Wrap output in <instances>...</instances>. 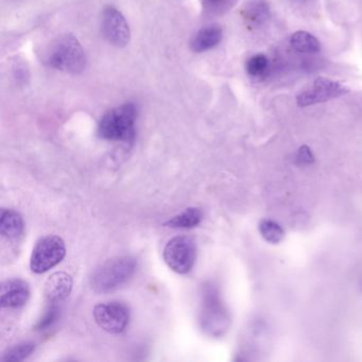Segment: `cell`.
Returning <instances> with one entry per match:
<instances>
[{
  "label": "cell",
  "instance_id": "obj_16",
  "mask_svg": "<svg viewBox=\"0 0 362 362\" xmlns=\"http://www.w3.org/2000/svg\"><path fill=\"white\" fill-rule=\"evenodd\" d=\"M202 211L196 207H189L179 215L165 222L164 226L173 228H192L198 226L202 221Z\"/></svg>",
  "mask_w": 362,
  "mask_h": 362
},
{
  "label": "cell",
  "instance_id": "obj_9",
  "mask_svg": "<svg viewBox=\"0 0 362 362\" xmlns=\"http://www.w3.org/2000/svg\"><path fill=\"white\" fill-rule=\"evenodd\" d=\"M101 30L105 40L116 47H124L130 42L131 33L128 22L115 8H105Z\"/></svg>",
  "mask_w": 362,
  "mask_h": 362
},
{
  "label": "cell",
  "instance_id": "obj_21",
  "mask_svg": "<svg viewBox=\"0 0 362 362\" xmlns=\"http://www.w3.org/2000/svg\"><path fill=\"white\" fill-rule=\"evenodd\" d=\"M296 160H298V163H302V164H310V163H313V156L311 153L310 149L306 147V146L300 147V150H298Z\"/></svg>",
  "mask_w": 362,
  "mask_h": 362
},
{
  "label": "cell",
  "instance_id": "obj_17",
  "mask_svg": "<svg viewBox=\"0 0 362 362\" xmlns=\"http://www.w3.org/2000/svg\"><path fill=\"white\" fill-rule=\"evenodd\" d=\"M269 60L264 54H254L247 61L245 71L253 79H262L268 74Z\"/></svg>",
  "mask_w": 362,
  "mask_h": 362
},
{
  "label": "cell",
  "instance_id": "obj_8",
  "mask_svg": "<svg viewBox=\"0 0 362 362\" xmlns=\"http://www.w3.org/2000/svg\"><path fill=\"white\" fill-rule=\"evenodd\" d=\"M94 319L99 327L110 334H122L130 321V310L120 302L103 303L94 308Z\"/></svg>",
  "mask_w": 362,
  "mask_h": 362
},
{
  "label": "cell",
  "instance_id": "obj_10",
  "mask_svg": "<svg viewBox=\"0 0 362 362\" xmlns=\"http://www.w3.org/2000/svg\"><path fill=\"white\" fill-rule=\"evenodd\" d=\"M29 296L30 288L23 279H8L1 285L0 303L3 308H20L28 302Z\"/></svg>",
  "mask_w": 362,
  "mask_h": 362
},
{
  "label": "cell",
  "instance_id": "obj_14",
  "mask_svg": "<svg viewBox=\"0 0 362 362\" xmlns=\"http://www.w3.org/2000/svg\"><path fill=\"white\" fill-rule=\"evenodd\" d=\"M222 35L223 33L219 26L205 27L194 35L190 46L194 52H207L221 42Z\"/></svg>",
  "mask_w": 362,
  "mask_h": 362
},
{
  "label": "cell",
  "instance_id": "obj_20",
  "mask_svg": "<svg viewBox=\"0 0 362 362\" xmlns=\"http://www.w3.org/2000/svg\"><path fill=\"white\" fill-rule=\"evenodd\" d=\"M59 315V306H50L48 309L47 313L44 315L43 319L37 323V329H45V328L49 327L52 325L57 317Z\"/></svg>",
  "mask_w": 362,
  "mask_h": 362
},
{
  "label": "cell",
  "instance_id": "obj_18",
  "mask_svg": "<svg viewBox=\"0 0 362 362\" xmlns=\"http://www.w3.org/2000/svg\"><path fill=\"white\" fill-rule=\"evenodd\" d=\"M35 342L31 341H26V342L20 343V344L14 345L11 349L6 351L5 355L3 356L1 360L5 362H20L26 359L27 357L31 355L35 351Z\"/></svg>",
  "mask_w": 362,
  "mask_h": 362
},
{
  "label": "cell",
  "instance_id": "obj_5",
  "mask_svg": "<svg viewBox=\"0 0 362 362\" xmlns=\"http://www.w3.org/2000/svg\"><path fill=\"white\" fill-rule=\"evenodd\" d=\"M66 245L57 235L42 237L33 247L30 258V269L33 273L42 274L56 267L64 259Z\"/></svg>",
  "mask_w": 362,
  "mask_h": 362
},
{
  "label": "cell",
  "instance_id": "obj_6",
  "mask_svg": "<svg viewBox=\"0 0 362 362\" xmlns=\"http://www.w3.org/2000/svg\"><path fill=\"white\" fill-rule=\"evenodd\" d=\"M163 255L171 270L179 274H187L196 264V243L190 237H173L165 247Z\"/></svg>",
  "mask_w": 362,
  "mask_h": 362
},
{
  "label": "cell",
  "instance_id": "obj_15",
  "mask_svg": "<svg viewBox=\"0 0 362 362\" xmlns=\"http://www.w3.org/2000/svg\"><path fill=\"white\" fill-rule=\"evenodd\" d=\"M292 49L300 54H313L320 52V42L315 35L306 31H298L290 37Z\"/></svg>",
  "mask_w": 362,
  "mask_h": 362
},
{
  "label": "cell",
  "instance_id": "obj_3",
  "mask_svg": "<svg viewBox=\"0 0 362 362\" xmlns=\"http://www.w3.org/2000/svg\"><path fill=\"white\" fill-rule=\"evenodd\" d=\"M200 325L203 332L214 338H219L230 327V315L224 307L215 286L206 284L203 287Z\"/></svg>",
  "mask_w": 362,
  "mask_h": 362
},
{
  "label": "cell",
  "instance_id": "obj_13",
  "mask_svg": "<svg viewBox=\"0 0 362 362\" xmlns=\"http://www.w3.org/2000/svg\"><path fill=\"white\" fill-rule=\"evenodd\" d=\"M24 220L18 211L3 209L0 218V234L8 240H16L24 233Z\"/></svg>",
  "mask_w": 362,
  "mask_h": 362
},
{
  "label": "cell",
  "instance_id": "obj_19",
  "mask_svg": "<svg viewBox=\"0 0 362 362\" xmlns=\"http://www.w3.org/2000/svg\"><path fill=\"white\" fill-rule=\"evenodd\" d=\"M258 230H259L262 238L270 243H281L284 236H285V232H284L281 226L276 222L272 221V220H262V221H260Z\"/></svg>",
  "mask_w": 362,
  "mask_h": 362
},
{
  "label": "cell",
  "instance_id": "obj_1",
  "mask_svg": "<svg viewBox=\"0 0 362 362\" xmlns=\"http://www.w3.org/2000/svg\"><path fill=\"white\" fill-rule=\"evenodd\" d=\"M136 268V259L131 256L112 258L93 272L90 287L97 293H109L128 283Z\"/></svg>",
  "mask_w": 362,
  "mask_h": 362
},
{
  "label": "cell",
  "instance_id": "obj_11",
  "mask_svg": "<svg viewBox=\"0 0 362 362\" xmlns=\"http://www.w3.org/2000/svg\"><path fill=\"white\" fill-rule=\"evenodd\" d=\"M73 290V279L66 272H56L45 284V298L50 306H59Z\"/></svg>",
  "mask_w": 362,
  "mask_h": 362
},
{
  "label": "cell",
  "instance_id": "obj_12",
  "mask_svg": "<svg viewBox=\"0 0 362 362\" xmlns=\"http://www.w3.org/2000/svg\"><path fill=\"white\" fill-rule=\"evenodd\" d=\"M270 7L266 0H251L243 10L245 24L251 28H258L270 18Z\"/></svg>",
  "mask_w": 362,
  "mask_h": 362
},
{
  "label": "cell",
  "instance_id": "obj_7",
  "mask_svg": "<svg viewBox=\"0 0 362 362\" xmlns=\"http://www.w3.org/2000/svg\"><path fill=\"white\" fill-rule=\"evenodd\" d=\"M349 92V88L344 84L328 78L320 77L298 95L296 103L300 107H310L344 96Z\"/></svg>",
  "mask_w": 362,
  "mask_h": 362
},
{
  "label": "cell",
  "instance_id": "obj_2",
  "mask_svg": "<svg viewBox=\"0 0 362 362\" xmlns=\"http://www.w3.org/2000/svg\"><path fill=\"white\" fill-rule=\"evenodd\" d=\"M137 111L133 103H124L105 114L98 126V135L105 141L131 143L135 137Z\"/></svg>",
  "mask_w": 362,
  "mask_h": 362
},
{
  "label": "cell",
  "instance_id": "obj_4",
  "mask_svg": "<svg viewBox=\"0 0 362 362\" xmlns=\"http://www.w3.org/2000/svg\"><path fill=\"white\" fill-rule=\"evenodd\" d=\"M47 63L52 69L78 74L86 67V59L78 40L74 35H66L54 44L48 54Z\"/></svg>",
  "mask_w": 362,
  "mask_h": 362
},
{
  "label": "cell",
  "instance_id": "obj_23",
  "mask_svg": "<svg viewBox=\"0 0 362 362\" xmlns=\"http://www.w3.org/2000/svg\"><path fill=\"white\" fill-rule=\"evenodd\" d=\"M294 1H298V3H308V1H310V0H294Z\"/></svg>",
  "mask_w": 362,
  "mask_h": 362
},
{
  "label": "cell",
  "instance_id": "obj_22",
  "mask_svg": "<svg viewBox=\"0 0 362 362\" xmlns=\"http://www.w3.org/2000/svg\"><path fill=\"white\" fill-rule=\"evenodd\" d=\"M230 0H203L205 7L209 10H219L226 7Z\"/></svg>",
  "mask_w": 362,
  "mask_h": 362
}]
</instances>
